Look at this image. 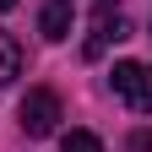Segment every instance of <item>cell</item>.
Wrapping results in <instances>:
<instances>
[{"instance_id": "8992f818", "label": "cell", "mask_w": 152, "mask_h": 152, "mask_svg": "<svg viewBox=\"0 0 152 152\" xmlns=\"http://www.w3.org/2000/svg\"><path fill=\"white\" fill-rule=\"evenodd\" d=\"M60 152H103V141L92 136V130H71V136L60 141Z\"/></svg>"}, {"instance_id": "52a82bcc", "label": "cell", "mask_w": 152, "mask_h": 152, "mask_svg": "<svg viewBox=\"0 0 152 152\" xmlns=\"http://www.w3.org/2000/svg\"><path fill=\"white\" fill-rule=\"evenodd\" d=\"M11 6H16V0H0V11H11Z\"/></svg>"}, {"instance_id": "7a4b0ae2", "label": "cell", "mask_w": 152, "mask_h": 152, "mask_svg": "<svg viewBox=\"0 0 152 152\" xmlns=\"http://www.w3.org/2000/svg\"><path fill=\"white\" fill-rule=\"evenodd\" d=\"M16 114H22V130H27V136H54V125H60V98H54L49 87H33Z\"/></svg>"}, {"instance_id": "6da1fadb", "label": "cell", "mask_w": 152, "mask_h": 152, "mask_svg": "<svg viewBox=\"0 0 152 152\" xmlns=\"http://www.w3.org/2000/svg\"><path fill=\"white\" fill-rule=\"evenodd\" d=\"M114 92H120L136 114H152V65L120 60V65H114Z\"/></svg>"}, {"instance_id": "5b68a950", "label": "cell", "mask_w": 152, "mask_h": 152, "mask_svg": "<svg viewBox=\"0 0 152 152\" xmlns=\"http://www.w3.org/2000/svg\"><path fill=\"white\" fill-rule=\"evenodd\" d=\"M22 76V49L11 44V33H0V87Z\"/></svg>"}, {"instance_id": "3957f363", "label": "cell", "mask_w": 152, "mask_h": 152, "mask_svg": "<svg viewBox=\"0 0 152 152\" xmlns=\"http://www.w3.org/2000/svg\"><path fill=\"white\" fill-rule=\"evenodd\" d=\"M109 38H114V44L130 38V22H125L120 0H98V6H92V44H87V54H103Z\"/></svg>"}, {"instance_id": "277c9868", "label": "cell", "mask_w": 152, "mask_h": 152, "mask_svg": "<svg viewBox=\"0 0 152 152\" xmlns=\"http://www.w3.org/2000/svg\"><path fill=\"white\" fill-rule=\"evenodd\" d=\"M71 22H76V6H71V0H44V11H38V33H44L49 44L71 38Z\"/></svg>"}]
</instances>
